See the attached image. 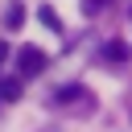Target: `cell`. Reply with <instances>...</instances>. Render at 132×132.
Segmentation results:
<instances>
[{
	"label": "cell",
	"mask_w": 132,
	"mask_h": 132,
	"mask_svg": "<svg viewBox=\"0 0 132 132\" xmlns=\"http://www.w3.org/2000/svg\"><path fill=\"white\" fill-rule=\"evenodd\" d=\"M37 16H41V25H45V29H62V16H58V12L50 8V4H45V8L37 12Z\"/></svg>",
	"instance_id": "5"
},
{
	"label": "cell",
	"mask_w": 132,
	"mask_h": 132,
	"mask_svg": "<svg viewBox=\"0 0 132 132\" xmlns=\"http://www.w3.org/2000/svg\"><path fill=\"white\" fill-rule=\"evenodd\" d=\"M21 21H25V8H21V4H12V8H8V16H4V25H8V29H16Z\"/></svg>",
	"instance_id": "6"
},
{
	"label": "cell",
	"mask_w": 132,
	"mask_h": 132,
	"mask_svg": "<svg viewBox=\"0 0 132 132\" xmlns=\"http://www.w3.org/2000/svg\"><path fill=\"white\" fill-rule=\"evenodd\" d=\"M103 58H107V62H128V45H124V41H107V45H103Z\"/></svg>",
	"instance_id": "4"
},
{
	"label": "cell",
	"mask_w": 132,
	"mask_h": 132,
	"mask_svg": "<svg viewBox=\"0 0 132 132\" xmlns=\"http://www.w3.org/2000/svg\"><path fill=\"white\" fill-rule=\"evenodd\" d=\"M78 99L91 103V91H87V87H62V91H58V103H62V107H74Z\"/></svg>",
	"instance_id": "2"
},
{
	"label": "cell",
	"mask_w": 132,
	"mask_h": 132,
	"mask_svg": "<svg viewBox=\"0 0 132 132\" xmlns=\"http://www.w3.org/2000/svg\"><path fill=\"white\" fill-rule=\"evenodd\" d=\"M16 70H21L25 78H37V74L45 70V54H41L37 45H21V50H16Z\"/></svg>",
	"instance_id": "1"
},
{
	"label": "cell",
	"mask_w": 132,
	"mask_h": 132,
	"mask_svg": "<svg viewBox=\"0 0 132 132\" xmlns=\"http://www.w3.org/2000/svg\"><path fill=\"white\" fill-rule=\"evenodd\" d=\"M8 62V41H0V66Z\"/></svg>",
	"instance_id": "8"
},
{
	"label": "cell",
	"mask_w": 132,
	"mask_h": 132,
	"mask_svg": "<svg viewBox=\"0 0 132 132\" xmlns=\"http://www.w3.org/2000/svg\"><path fill=\"white\" fill-rule=\"evenodd\" d=\"M82 8H87V12H99V8H103V0H82Z\"/></svg>",
	"instance_id": "7"
},
{
	"label": "cell",
	"mask_w": 132,
	"mask_h": 132,
	"mask_svg": "<svg viewBox=\"0 0 132 132\" xmlns=\"http://www.w3.org/2000/svg\"><path fill=\"white\" fill-rule=\"evenodd\" d=\"M21 95H25L21 78H0V99H4V103H16Z\"/></svg>",
	"instance_id": "3"
}]
</instances>
